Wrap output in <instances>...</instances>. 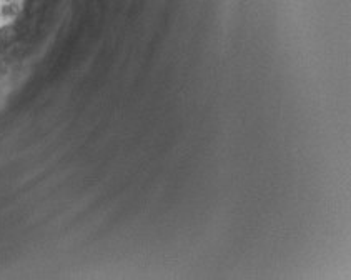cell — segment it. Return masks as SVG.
I'll use <instances>...</instances> for the list:
<instances>
[{
	"label": "cell",
	"mask_w": 351,
	"mask_h": 280,
	"mask_svg": "<svg viewBox=\"0 0 351 280\" xmlns=\"http://www.w3.org/2000/svg\"><path fill=\"white\" fill-rule=\"evenodd\" d=\"M15 29L12 25H5L0 29V42L2 43H10L13 39H15Z\"/></svg>",
	"instance_id": "6da1fadb"
}]
</instances>
